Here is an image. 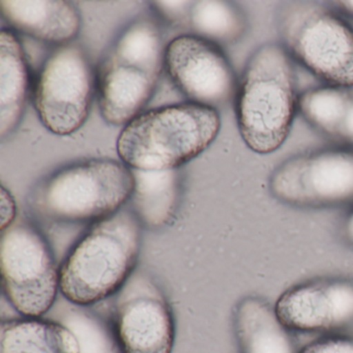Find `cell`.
<instances>
[{
	"mask_svg": "<svg viewBox=\"0 0 353 353\" xmlns=\"http://www.w3.org/2000/svg\"><path fill=\"white\" fill-rule=\"evenodd\" d=\"M132 169V168H131ZM135 185L129 201L141 226L164 228L174 220L181 199L179 169L148 171L132 169Z\"/></svg>",
	"mask_w": 353,
	"mask_h": 353,
	"instance_id": "obj_15",
	"label": "cell"
},
{
	"mask_svg": "<svg viewBox=\"0 0 353 353\" xmlns=\"http://www.w3.org/2000/svg\"><path fill=\"white\" fill-rule=\"evenodd\" d=\"M299 353H353V336H326L305 345Z\"/></svg>",
	"mask_w": 353,
	"mask_h": 353,
	"instance_id": "obj_22",
	"label": "cell"
},
{
	"mask_svg": "<svg viewBox=\"0 0 353 353\" xmlns=\"http://www.w3.org/2000/svg\"><path fill=\"white\" fill-rule=\"evenodd\" d=\"M344 237L347 243L353 247V210L344 223Z\"/></svg>",
	"mask_w": 353,
	"mask_h": 353,
	"instance_id": "obj_24",
	"label": "cell"
},
{
	"mask_svg": "<svg viewBox=\"0 0 353 353\" xmlns=\"http://www.w3.org/2000/svg\"><path fill=\"white\" fill-rule=\"evenodd\" d=\"M0 353H79V343L53 320H8L0 326Z\"/></svg>",
	"mask_w": 353,
	"mask_h": 353,
	"instance_id": "obj_18",
	"label": "cell"
},
{
	"mask_svg": "<svg viewBox=\"0 0 353 353\" xmlns=\"http://www.w3.org/2000/svg\"><path fill=\"white\" fill-rule=\"evenodd\" d=\"M281 44L293 61L334 88H353V28L314 1H285L276 12Z\"/></svg>",
	"mask_w": 353,
	"mask_h": 353,
	"instance_id": "obj_6",
	"label": "cell"
},
{
	"mask_svg": "<svg viewBox=\"0 0 353 353\" xmlns=\"http://www.w3.org/2000/svg\"><path fill=\"white\" fill-rule=\"evenodd\" d=\"M189 22L195 36L219 46L234 44L248 30L245 12L231 1H196Z\"/></svg>",
	"mask_w": 353,
	"mask_h": 353,
	"instance_id": "obj_20",
	"label": "cell"
},
{
	"mask_svg": "<svg viewBox=\"0 0 353 353\" xmlns=\"http://www.w3.org/2000/svg\"><path fill=\"white\" fill-rule=\"evenodd\" d=\"M0 11L14 30L59 46L71 43L81 28L79 10L65 0H1Z\"/></svg>",
	"mask_w": 353,
	"mask_h": 353,
	"instance_id": "obj_13",
	"label": "cell"
},
{
	"mask_svg": "<svg viewBox=\"0 0 353 353\" xmlns=\"http://www.w3.org/2000/svg\"><path fill=\"white\" fill-rule=\"evenodd\" d=\"M233 326L241 353H299L276 307L261 297L250 295L236 303Z\"/></svg>",
	"mask_w": 353,
	"mask_h": 353,
	"instance_id": "obj_14",
	"label": "cell"
},
{
	"mask_svg": "<svg viewBox=\"0 0 353 353\" xmlns=\"http://www.w3.org/2000/svg\"><path fill=\"white\" fill-rule=\"evenodd\" d=\"M165 69L190 102L216 108L236 97L239 82L224 51L195 34L167 45Z\"/></svg>",
	"mask_w": 353,
	"mask_h": 353,
	"instance_id": "obj_11",
	"label": "cell"
},
{
	"mask_svg": "<svg viewBox=\"0 0 353 353\" xmlns=\"http://www.w3.org/2000/svg\"><path fill=\"white\" fill-rule=\"evenodd\" d=\"M332 3L336 5V7L342 13H345L349 17L353 18V0H342V1H334Z\"/></svg>",
	"mask_w": 353,
	"mask_h": 353,
	"instance_id": "obj_25",
	"label": "cell"
},
{
	"mask_svg": "<svg viewBox=\"0 0 353 353\" xmlns=\"http://www.w3.org/2000/svg\"><path fill=\"white\" fill-rule=\"evenodd\" d=\"M299 110L320 133L353 148V90L320 86L299 94Z\"/></svg>",
	"mask_w": 353,
	"mask_h": 353,
	"instance_id": "obj_17",
	"label": "cell"
},
{
	"mask_svg": "<svg viewBox=\"0 0 353 353\" xmlns=\"http://www.w3.org/2000/svg\"><path fill=\"white\" fill-rule=\"evenodd\" d=\"M274 307L290 332L353 336V279L317 278L293 285Z\"/></svg>",
	"mask_w": 353,
	"mask_h": 353,
	"instance_id": "obj_12",
	"label": "cell"
},
{
	"mask_svg": "<svg viewBox=\"0 0 353 353\" xmlns=\"http://www.w3.org/2000/svg\"><path fill=\"white\" fill-rule=\"evenodd\" d=\"M47 314V319L59 322L75 334L79 353H123L114 328L86 307L75 305L63 296L59 301L57 299Z\"/></svg>",
	"mask_w": 353,
	"mask_h": 353,
	"instance_id": "obj_19",
	"label": "cell"
},
{
	"mask_svg": "<svg viewBox=\"0 0 353 353\" xmlns=\"http://www.w3.org/2000/svg\"><path fill=\"white\" fill-rule=\"evenodd\" d=\"M293 59L281 43L258 47L245 63L235 97L239 134L256 154H268L284 144L299 110Z\"/></svg>",
	"mask_w": 353,
	"mask_h": 353,
	"instance_id": "obj_1",
	"label": "cell"
},
{
	"mask_svg": "<svg viewBox=\"0 0 353 353\" xmlns=\"http://www.w3.org/2000/svg\"><path fill=\"white\" fill-rule=\"evenodd\" d=\"M135 179L125 163L90 159L68 165L43 179L28 197L30 210L52 223L98 222L129 201Z\"/></svg>",
	"mask_w": 353,
	"mask_h": 353,
	"instance_id": "obj_5",
	"label": "cell"
},
{
	"mask_svg": "<svg viewBox=\"0 0 353 353\" xmlns=\"http://www.w3.org/2000/svg\"><path fill=\"white\" fill-rule=\"evenodd\" d=\"M166 47L156 20L144 16L109 45L97 71L99 106L107 123L127 125L141 114L164 70Z\"/></svg>",
	"mask_w": 353,
	"mask_h": 353,
	"instance_id": "obj_2",
	"label": "cell"
},
{
	"mask_svg": "<svg viewBox=\"0 0 353 353\" xmlns=\"http://www.w3.org/2000/svg\"><path fill=\"white\" fill-rule=\"evenodd\" d=\"M140 247L141 224L131 208L94 223L59 270L61 295L88 307L117 294L136 270Z\"/></svg>",
	"mask_w": 353,
	"mask_h": 353,
	"instance_id": "obj_3",
	"label": "cell"
},
{
	"mask_svg": "<svg viewBox=\"0 0 353 353\" xmlns=\"http://www.w3.org/2000/svg\"><path fill=\"white\" fill-rule=\"evenodd\" d=\"M97 92V72L81 45L55 48L43 63L34 85V108L55 135L77 132L88 121Z\"/></svg>",
	"mask_w": 353,
	"mask_h": 353,
	"instance_id": "obj_8",
	"label": "cell"
},
{
	"mask_svg": "<svg viewBox=\"0 0 353 353\" xmlns=\"http://www.w3.org/2000/svg\"><path fill=\"white\" fill-rule=\"evenodd\" d=\"M16 221V204L14 198L5 187L1 188V231L6 230Z\"/></svg>",
	"mask_w": 353,
	"mask_h": 353,
	"instance_id": "obj_23",
	"label": "cell"
},
{
	"mask_svg": "<svg viewBox=\"0 0 353 353\" xmlns=\"http://www.w3.org/2000/svg\"><path fill=\"white\" fill-rule=\"evenodd\" d=\"M281 203L297 208H327L353 203V148H330L291 157L268 181Z\"/></svg>",
	"mask_w": 353,
	"mask_h": 353,
	"instance_id": "obj_9",
	"label": "cell"
},
{
	"mask_svg": "<svg viewBox=\"0 0 353 353\" xmlns=\"http://www.w3.org/2000/svg\"><path fill=\"white\" fill-rule=\"evenodd\" d=\"M30 88V65L21 43L12 30L0 34V137L15 132L23 117Z\"/></svg>",
	"mask_w": 353,
	"mask_h": 353,
	"instance_id": "obj_16",
	"label": "cell"
},
{
	"mask_svg": "<svg viewBox=\"0 0 353 353\" xmlns=\"http://www.w3.org/2000/svg\"><path fill=\"white\" fill-rule=\"evenodd\" d=\"M150 5L154 13L160 16L161 19L173 26H177V24L190 21L194 3L192 1H152Z\"/></svg>",
	"mask_w": 353,
	"mask_h": 353,
	"instance_id": "obj_21",
	"label": "cell"
},
{
	"mask_svg": "<svg viewBox=\"0 0 353 353\" xmlns=\"http://www.w3.org/2000/svg\"><path fill=\"white\" fill-rule=\"evenodd\" d=\"M220 129V114L212 107L192 102L160 107L125 125L117 152L132 169H179L208 150Z\"/></svg>",
	"mask_w": 353,
	"mask_h": 353,
	"instance_id": "obj_4",
	"label": "cell"
},
{
	"mask_svg": "<svg viewBox=\"0 0 353 353\" xmlns=\"http://www.w3.org/2000/svg\"><path fill=\"white\" fill-rule=\"evenodd\" d=\"M0 268L8 299L22 315H46L57 299L59 272L52 250L32 223L16 220L1 231Z\"/></svg>",
	"mask_w": 353,
	"mask_h": 353,
	"instance_id": "obj_7",
	"label": "cell"
},
{
	"mask_svg": "<svg viewBox=\"0 0 353 353\" xmlns=\"http://www.w3.org/2000/svg\"><path fill=\"white\" fill-rule=\"evenodd\" d=\"M113 328L123 353L172 352V310L158 285L143 270H134L115 294Z\"/></svg>",
	"mask_w": 353,
	"mask_h": 353,
	"instance_id": "obj_10",
	"label": "cell"
}]
</instances>
